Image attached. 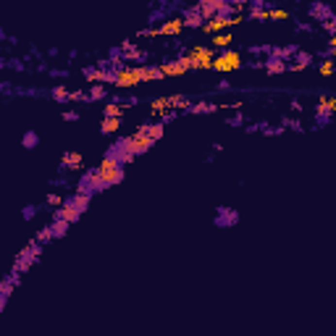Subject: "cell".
Instances as JSON below:
<instances>
[{
  "mask_svg": "<svg viewBox=\"0 0 336 336\" xmlns=\"http://www.w3.org/2000/svg\"><path fill=\"white\" fill-rule=\"evenodd\" d=\"M213 58V48H202V45H195V48H189V53L179 58V63L186 68V71H197V68H210Z\"/></svg>",
  "mask_w": 336,
  "mask_h": 336,
  "instance_id": "obj_1",
  "label": "cell"
},
{
  "mask_svg": "<svg viewBox=\"0 0 336 336\" xmlns=\"http://www.w3.org/2000/svg\"><path fill=\"white\" fill-rule=\"evenodd\" d=\"M116 87L121 89H132V87H139L142 84V76H139V66H118L116 68V79H113Z\"/></svg>",
  "mask_w": 336,
  "mask_h": 336,
  "instance_id": "obj_2",
  "label": "cell"
},
{
  "mask_svg": "<svg viewBox=\"0 0 336 336\" xmlns=\"http://www.w3.org/2000/svg\"><path fill=\"white\" fill-rule=\"evenodd\" d=\"M213 71H218V74H229V71H236L242 68V55L236 53V50H226L223 55H216L210 63Z\"/></svg>",
  "mask_w": 336,
  "mask_h": 336,
  "instance_id": "obj_3",
  "label": "cell"
},
{
  "mask_svg": "<svg viewBox=\"0 0 336 336\" xmlns=\"http://www.w3.org/2000/svg\"><path fill=\"white\" fill-rule=\"evenodd\" d=\"M55 218H63V221H68V223H76L82 218V210L76 208L71 200H63V202L55 208Z\"/></svg>",
  "mask_w": 336,
  "mask_h": 336,
  "instance_id": "obj_4",
  "label": "cell"
},
{
  "mask_svg": "<svg viewBox=\"0 0 336 336\" xmlns=\"http://www.w3.org/2000/svg\"><path fill=\"white\" fill-rule=\"evenodd\" d=\"M200 29L208 32V34H218V32H223V29H231V16H226V14H216V16L210 18V21H205Z\"/></svg>",
  "mask_w": 336,
  "mask_h": 336,
  "instance_id": "obj_5",
  "label": "cell"
},
{
  "mask_svg": "<svg viewBox=\"0 0 336 336\" xmlns=\"http://www.w3.org/2000/svg\"><path fill=\"white\" fill-rule=\"evenodd\" d=\"M336 113V98H318V105H315V116H318V121L320 124H326L328 118Z\"/></svg>",
  "mask_w": 336,
  "mask_h": 336,
  "instance_id": "obj_6",
  "label": "cell"
},
{
  "mask_svg": "<svg viewBox=\"0 0 336 336\" xmlns=\"http://www.w3.org/2000/svg\"><path fill=\"white\" fill-rule=\"evenodd\" d=\"M98 173L102 176V182H105V186H116L124 182V166H113V168H98Z\"/></svg>",
  "mask_w": 336,
  "mask_h": 336,
  "instance_id": "obj_7",
  "label": "cell"
},
{
  "mask_svg": "<svg viewBox=\"0 0 336 336\" xmlns=\"http://www.w3.org/2000/svg\"><path fill=\"white\" fill-rule=\"evenodd\" d=\"M160 34H168V37H179L184 32V18H168V21H163L158 27Z\"/></svg>",
  "mask_w": 336,
  "mask_h": 336,
  "instance_id": "obj_8",
  "label": "cell"
},
{
  "mask_svg": "<svg viewBox=\"0 0 336 336\" xmlns=\"http://www.w3.org/2000/svg\"><path fill=\"white\" fill-rule=\"evenodd\" d=\"M82 152H76V150H71V152H63V158H61V168H66V171H79L82 168Z\"/></svg>",
  "mask_w": 336,
  "mask_h": 336,
  "instance_id": "obj_9",
  "label": "cell"
},
{
  "mask_svg": "<svg viewBox=\"0 0 336 336\" xmlns=\"http://www.w3.org/2000/svg\"><path fill=\"white\" fill-rule=\"evenodd\" d=\"M202 24H205V18L200 16L197 5H195V8H186V14H184V27H189V29H200Z\"/></svg>",
  "mask_w": 336,
  "mask_h": 336,
  "instance_id": "obj_10",
  "label": "cell"
},
{
  "mask_svg": "<svg viewBox=\"0 0 336 336\" xmlns=\"http://www.w3.org/2000/svg\"><path fill=\"white\" fill-rule=\"evenodd\" d=\"M326 16H331V8H328L323 0H315V3L310 5V18H315V21H323Z\"/></svg>",
  "mask_w": 336,
  "mask_h": 336,
  "instance_id": "obj_11",
  "label": "cell"
},
{
  "mask_svg": "<svg viewBox=\"0 0 336 336\" xmlns=\"http://www.w3.org/2000/svg\"><path fill=\"white\" fill-rule=\"evenodd\" d=\"M160 74H163V76H184L186 74V68L182 66V63H179V61H171V63H160Z\"/></svg>",
  "mask_w": 336,
  "mask_h": 336,
  "instance_id": "obj_12",
  "label": "cell"
},
{
  "mask_svg": "<svg viewBox=\"0 0 336 336\" xmlns=\"http://www.w3.org/2000/svg\"><path fill=\"white\" fill-rule=\"evenodd\" d=\"M189 98L184 95H168V111H189Z\"/></svg>",
  "mask_w": 336,
  "mask_h": 336,
  "instance_id": "obj_13",
  "label": "cell"
},
{
  "mask_svg": "<svg viewBox=\"0 0 336 336\" xmlns=\"http://www.w3.org/2000/svg\"><path fill=\"white\" fill-rule=\"evenodd\" d=\"M294 63H286V71H305L310 63H313V55H307V53H294Z\"/></svg>",
  "mask_w": 336,
  "mask_h": 336,
  "instance_id": "obj_14",
  "label": "cell"
},
{
  "mask_svg": "<svg viewBox=\"0 0 336 336\" xmlns=\"http://www.w3.org/2000/svg\"><path fill=\"white\" fill-rule=\"evenodd\" d=\"M139 76H142V82H158V79H163V74H160L158 66H139Z\"/></svg>",
  "mask_w": 336,
  "mask_h": 336,
  "instance_id": "obj_15",
  "label": "cell"
},
{
  "mask_svg": "<svg viewBox=\"0 0 336 336\" xmlns=\"http://www.w3.org/2000/svg\"><path fill=\"white\" fill-rule=\"evenodd\" d=\"M121 129V118H111V116H102V124H100V132L102 134H116Z\"/></svg>",
  "mask_w": 336,
  "mask_h": 336,
  "instance_id": "obj_16",
  "label": "cell"
},
{
  "mask_svg": "<svg viewBox=\"0 0 336 336\" xmlns=\"http://www.w3.org/2000/svg\"><path fill=\"white\" fill-rule=\"evenodd\" d=\"M34 257H27V255H18L16 257V263H14V273H27V270L34 266Z\"/></svg>",
  "mask_w": 336,
  "mask_h": 336,
  "instance_id": "obj_17",
  "label": "cell"
},
{
  "mask_svg": "<svg viewBox=\"0 0 336 336\" xmlns=\"http://www.w3.org/2000/svg\"><path fill=\"white\" fill-rule=\"evenodd\" d=\"M266 71H268V74H284V71H286V61L270 55L268 61H266Z\"/></svg>",
  "mask_w": 336,
  "mask_h": 336,
  "instance_id": "obj_18",
  "label": "cell"
},
{
  "mask_svg": "<svg viewBox=\"0 0 336 336\" xmlns=\"http://www.w3.org/2000/svg\"><path fill=\"white\" fill-rule=\"evenodd\" d=\"M89 200H92V192H76L74 197H71V202L76 205V208H79L82 213L89 208Z\"/></svg>",
  "mask_w": 336,
  "mask_h": 336,
  "instance_id": "obj_19",
  "label": "cell"
},
{
  "mask_svg": "<svg viewBox=\"0 0 336 336\" xmlns=\"http://www.w3.org/2000/svg\"><path fill=\"white\" fill-rule=\"evenodd\" d=\"M218 111V105H213V102H192L189 105V111L186 113H195V116H200V113H216Z\"/></svg>",
  "mask_w": 336,
  "mask_h": 336,
  "instance_id": "obj_20",
  "label": "cell"
},
{
  "mask_svg": "<svg viewBox=\"0 0 336 336\" xmlns=\"http://www.w3.org/2000/svg\"><path fill=\"white\" fill-rule=\"evenodd\" d=\"M68 221H63V218H55L53 223H50V229H53V236L55 239H61V236H66V231H68Z\"/></svg>",
  "mask_w": 336,
  "mask_h": 336,
  "instance_id": "obj_21",
  "label": "cell"
},
{
  "mask_svg": "<svg viewBox=\"0 0 336 336\" xmlns=\"http://www.w3.org/2000/svg\"><path fill=\"white\" fill-rule=\"evenodd\" d=\"M18 255H27V257H34V260H37V257L42 255V244H40V242H37V239H34V242H29L27 247H24L21 252H18Z\"/></svg>",
  "mask_w": 336,
  "mask_h": 336,
  "instance_id": "obj_22",
  "label": "cell"
},
{
  "mask_svg": "<svg viewBox=\"0 0 336 336\" xmlns=\"http://www.w3.org/2000/svg\"><path fill=\"white\" fill-rule=\"evenodd\" d=\"M145 132L150 134V139H152V142H158V139L166 134V124H147V126H145Z\"/></svg>",
  "mask_w": 336,
  "mask_h": 336,
  "instance_id": "obj_23",
  "label": "cell"
},
{
  "mask_svg": "<svg viewBox=\"0 0 336 336\" xmlns=\"http://www.w3.org/2000/svg\"><path fill=\"white\" fill-rule=\"evenodd\" d=\"M210 42H213V48H229L231 42V34H223V32H218V34H210Z\"/></svg>",
  "mask_w": 336,
  "mask_h": 336,
  "instance_id": "obj_24",
  "label": "cell"
},
{
  "mask_svg": "<svg viewBox=\"0 0 336 336\" xmlns=\"http://www.w3.org/2000/svg\"><path fill=\"white\" fill-rule=\"evenodd\" d=\"M126 111V105H121V102H108L105 105V116H111V118H121Z\"/></svg>",
  "mask_w": 336,
  "mask_h": 336,
  "instance_id": "obj_25",
  "label": "cell"
},
{
  "mask_svg": "<svg viewBox=\"0 0 336 336\" xmlns=\"http://www.w3.org/2000/svg\"><path fill=\"white\" fill-rule=\"evenodd\" d=\"M124 58H126V63H132V61H142V58H145V53H142L139 48H129V50H124Z\"/></svg>",
  "mask_w": 336,
  "mask_h": 336,
  "instance_id": "obj_26",
  "label": "cell"
},
{
  "mask_svg": "<svg viewBox=\"0 0 336 336\" xmlns=\"http://www.w3.org/2000/svg\"><path fill=\"white\" fill-rule=\"evenodd\" d=\"M268 18H273V21H286V18H289V11H286V8H270V11H268Z\"/></svg>",
  "mask_w": 336,
  "mask_h": 336,
  "instance_id": "obj_27",
  "label": "cell"
},
{
  "mask_svg": "<svg viewBox=\"0 0 336 336\" xmlns=\"http://www.w3.org/2000/svg\"><path fill=\"white\" fill-rule=\"evenodd\" d=\"M34 239H37L40 244H48L50 239H55V236H53V229H50V226H45L42 231H37V236H34Z\"/></svg>",
  "mask_w": 336,
  "mask_h": 336,
  "instance_id": "obj_28",
  "label": "cell"
},
{
  "mask_svg": "<svg viewBox=\"0 0 336 336\" xmlns=\"http://www.w3.org/2000/svg\"><path fill=\"white\" fill-rule=\"evenodd\" d=\"M87 98L89 100H102V98H105V87H102V84H95V87L87 92Z\"/></svg>",
  "mask_w": 336,
  "mask_h": 336,
  "instance_id": "obj_29",
  "label": "cell"
},
{
  "mask_svg": "<svg viewBox=\"0 0 336 336\" xmlns=\"http://www.w3.org/2000/svg\"><path fill=\"white\" fill-rule=\"evenodd\" d=\"M53 100H58V102H66L68 100V89L63 87V84H58V87L53 89Z\"/></svg>",
  "mask_w": 336,
  "mask_h": 336,
  "instance_id": "obj_30",
  "label": "cell"
},
{
  "mask_svg": "<svg viewBox=\"0 0 336 336\" xmlns=\"http://www.w3.org/2000/svg\"><path fill=\"white\" fill-rule=\"evenodd\" d=\"M334 74V58H326L320 63V76H331Z\"/></svg>",
  "mask_w": 336,
  "mask_h": 336,
  "instance_id": "obj_31",
  "label": "cell"
},
{
  "mask_svg": "<svg viewBox=\"0 0 336 336\" xmlns=\"http://www.w3.org/2000/svg\"><path fill=\"white\" fill-rule=\"evenodd\" d=\"M323 29H326V32H328V34H334V32H336V21H334V14H331V16H326V18H323Z\"/></svg>",
  "mask_w": 336,
  "mask_h": 336,
  "instance_id": "obj_32",
  "label": "cell"
},
{
  "mask_svg": "<svg viewBox=\"0 0 336 336\" xmlns=\"http://www.w3.org/2000/svg\"><path fill=\"white\" fill-rule=\"evenodd\" d=\"M61 202H63L61 195H48V205H50V208H58Z\"/></svg>",
  "mask_w": 336,
  "mask_h": 336,
  "instance_id": "obj_33",
  "label": "cell"
},
{
  "mask_svg": "<svg viewBox=\"0 0 336 336\" xmlns=\"http://www.w3.org/2000/svg\"><path fill=\"white\" fill-rule=\"evenodd\" d=\"M68 100L71 102H79V100H89V98L84 92H68Z\"/></svg>",
  "mask_w": 336,
  "mask_h": 336,
  "instance_id": "obj_34",
  "label": "cell"
},
{
  "mask_svg": "<svg viewBox=\"0 0 336 336\" xmlns=\"http://www.w3.org/2000/svg\"><path fill=\"white\" fill-rule=\"evenodd\" d=\"M24 145H27V147H34V145H37V134H27V137H24Z\"/></svg>",
  "mask_w": 336,
  "mask_h": 336,
  "instance_id": "obj_35",
  "label": "cell"
},
{
  "mask_svg": "<svg viewBox=\"0 0 336 336\" xmlns=\"http://www.w3.org/2000/svg\"><path fill=\"white\" fill-rule=\"evenodd\" d=\"M63 118H66V121H76L79 116H76V111H66V113H63Z\"/></svg>",
  "mask_w": 336,
  "mask_h": 336,
  "instance_id": "obj_36",
  "label": "cell"
},
{
  "mask_svg": "<svg viewBox=\"0 0 336 336\" xmlns=\"http://www.w3.org/2000/svg\"><path fill=\"white\" fill-rule=\"evenodd\" d=\"M5 300H8V297H3V294H0V310L5 307Z\"/></svg>",
  "mask_w": 336,
  "mask_h": 336,
  "instance_id": "obj_37",
  "label": "cell"
},
{
  "mask_svg": "<svg viewBox=\"0 0 336 336\" xmlns=\"http://www.w3.org/2000/svg\"><path fill=\"white\" fill-rule=\"evenodd\" d=\"M229 3H247V0H229Z\"/></svg>",
  "mask_w": 336,
  "mask_h": 336,
  "instance_id": "obj_38",
  "label": "cell"
},
{
  "mask_svg": "<svg viewBox=\"0 0 336 336\" xmlns=\"http://www.w3.org/2000/svg\"><path fill=\"white\" fill-rule=\"evenodd\" d=\"M0 37H3V32H0Z\"/></svg>",
  "mask_w": 336,
  "mask_h": 336,
  "instance_id": "obj_39",
  "label": "cell"
},
{
  "mask_svg": "<svg viewBox=\"0 0 336 336\" xmlns=\"http://www.w3.org/2000/svg\"><path fill=\"white\" fill-rule=\"evenodd\" d=\"M263 3H266V0H263Z\"/></svg>",
  "mask_w": 336,
  "mask_h": 336,
  "instance_id": "obj_40",
  "label": "cell"
}]
</instances>
